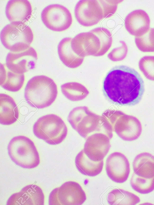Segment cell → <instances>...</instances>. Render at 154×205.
Wrapping results in <instances>:
<instances>
[{
    "instance_id": "obj_22",
    "label": "cell",
    "mask_w": 154,
    "mask_h": 205,
    "mask_svg": "<svg viewBox=\"0 0 154 205\" xmlns=\"http://www.w3.org/2000/svg\"><path fill=\"white\" fill-rule=\"evenodd\" d=\"M76 167L82 174L89 176H94L102 171L103 161H95L91 160L82 150L76 155L75 160Z\"/></svg>"
},
{
    "instance_id": "obj_11",
    "label": "cell",
    "mask_w": 154,
    "mask_h": 205,
    "mask_svg": "<svg viewBox=\"0 0 154 205\" xmlns=\"http://www.w3.org/2000/svg\"><path fill=\"white\" fill-rule=\"evenodd\" d=\"M42 21L50 29L56 32H62L71 26L72 20L69 11L59 4L50 5L42 10L41 14Z\"/></svg>"
},
{
    "instance_id": "obj_19",
    "label": "cell",
    "mask_w": 154,
    "mask_h": 205,
    "mask_svg": "<svg viewBox=\"0 0 154 205\" xmlns=\"http://www.w3.org/2000/svg\"><path fill=\"white\" fill-rule=\"evenodd\" d=\"M134 173L144 178L154 177V156L148 152H143L137 155L133 162Z\"/></svg>"
},
{
    "instance_id": "obj_8",
    "label": "cell",
    "mask_w": 154,
    "mask_h": 205,
    "mask_svg": "<svg viewBox=\"0 0 154 205\" xmlns=\"http://www.w3.org/2000/svg\"><path fill=\"white\" fill-rule=\"evenodd\" d=\"M102 116L112 131H115L122 139L126 141L137 139L142 131L141 124L136 117L120 111H106Z\"/></svg>"
},
{
    "instance_id": "obj_1",
    "label": "cell",
    "mask_w": 154,
    "mask_h": 205,
    "mask_svg": "<svg viewBox=\"0 0 154 205\" xmlns=\"http://www.w3.org/2000/svg\"><path fill=\"white\" fill-rule=\"evenodd\" d=\"M103 90L112 102L120 105H134L141 100L144 91L143 81L134 69L125 66L111 69L103 82Z\"/></svg>"
},
{
    "instance_id": "obj_16",
    "label": "cell",
    "mask_w": 154,
    "mask_h": 205,
    "mask_svg": "<svg viewBox=\"0 0 154 205\" xmlns=\"http://www.w3.org/2000/svg\"><path fill=\"white\" fill-rule=\"evenodd\" d=\"M126 29L131 35L135 37L141 36L149 29V17L144 11L136 10L129 13L125 20Z\"/></svg>"
},
{
    "instance_id": "obj_25",
    "label": "cell",
    "mask_w": 154,
    "mask_h": 205,
    "mask_svg": "<svg viewBox=\"0 0 154 205\" xmlns=\"http://www.w3.org/2000/svg\"><path fill=\"white\" fill-rule=\"evenodd\" d=\"M135 41L141 51L154 52V28H150L146 33L141 36L135 37Z\"/></svg>"
},
{
    "instance_id": "obj_7",
    "label": "cell",
    "mask_w": 154,
    "mask_h": 205,
    "mask_svg": "<svg viewBox=\"0 0 154 205\" xmlns=\"http://www.w3.org/2000/svg\"><path fill=\"white\" fill-rule=\"evenodd\" d=\"M33 131L36 137L51 145H57L62 142L68 131L63 120L53 114L40 118L34 124Z\"/></svg>"
},
{
    "instance_id": "obj_4",
    "label": "cell",
    "mask_w": 154,
    "mask_h": 205,
    "mask_svg": "<svg viewBox=\"0 0 154 205\" xmlns=\"http://www.w3.org/2000/svg\"><path fill=\"white\" fill-rule=\"evenodd\" d=\"M57 94V86L50 78L43 75L35 76L28 82L24 97L31 106L41 109L51 106Z\"/></svg>"
},
{
    "instance_id": "obj_26",
    "label": "cell",
    "mask_w": 154,
    "mask_h": 205,
    "mask_svg": "<svg viewBox=\"0 0 154 205\" xmlns=\"http://www.w3.org/2000/svg\"><path fill=\"white\" fill-rule=\"evenodd\" d=\"M140 69L148 79L154 81V56L141 58L138 63Z\"/></svg>"
},
{
    "instance_id": "obj_12",
    "label": "cell",
    "mask_w": 154,
    "mask_h": 205,
    "mask_svg": "<svg viewBox=\"0 0 154 205\" xmlns=\"http://www.w3.org/2000/svg\"><path fill=\"white\" fill-rule=\"evenodd\" d=\"M37 59L36 51L30 47L23 51L9 52L6 57L5 65L14 72L22 74L34 69Z\"/></svg>"
},
{
    "instance_id": "obj_10",
    "label": "cell",
    "mask_w": 154,
    "mask_h": 205,
    "mask_svg": "<svg viewBox=\"0 0 154 205\" xmlns=\"http://www.w3.org/2000/svg\"><path fill=\"white\" fill-rule=\"evenodd\" d=\"M86 199L85 193L79 183L68 181L52 191L49 203L51 205H80Z\"/></svg>"
},
{
    "instance_id": "obj_15",
    "label": "cell",
    "mask_w": 154,
    "mask_h": 205,
    "mask_svg": "<svg viewBox=\"0 0 154 205\" xmlns=\"http://www.w3.org/2000/svg\"><path fill=\"white\" fill-rule=\"evenodd\" d=\"M44 202V196L42 189L36 185H30L12 195L7 205H43Z\"/></svg>"
},
{
    "instance_id": "obj_18",
    "label": "cell",
    "mask_w": 154,
    "mask_h": 205,
    "mask_svg": "<svg viewBox=\"0 0 154 205\" xmlns=\"http://www.w3.org/2000/svg\"><path fill=\"white\" fill-rule=\"evenodd\" d=\"M19 116V111L15 101L9 95L0 94V122L4 125L15 122Z\"/></svg>"
},
{
    "instance_id": "obj_9",
    "label": "cell",
    "mask_w": 154,
    "mask_h": 205,
    "mask_svg": "<svg viewBox=\"0 0 154 205\" xmlns=\"http://www.w3.org/2000/svg\"><path fill=\"white\" fill-rule=\"evenodd\" d=\"M0 39L5 48L11 52H19L30 47L33 34L31 28L24 23H11L2 29Z\"/></svg>"
},
{
    "instance_id": "obj_14",
    "label": "cell",
    "mask_w": 154,
    "mask_h": 205,
    "mask_svg": "<svg viewBox=\"0 0 154 205\" xmlns=\"http://www.w3.org/2000/svg\"><path fill=\"white\" fill-rule=\"evenodd\" d=\"M110 139L108 136L102 133L90 135L87 138L85 144L84 153L92 161L103 160L111 147Z\"/></svg>"
},
{
    "instance_id": "obj_2",
    "label": "cell",
    "mask_w": 154,
    "mask_h": 205,
    "mask_svg": "<svg viewBox=\"0 0 154 205\" xmlns=\"http://www.w3.org/2000/svg\"><path fill=\"white\" fill-rule=\"evenodd\" d=\"M112 42V34L107 29L98 27L88 32L80 33L71 41V46L77 55L82 57L104 54L109 48Z\"/></svg>"
},
{
    "instance_id": "obj_5",
    "label": "cell",
    "mask_w": 154,
    "mask_h": 205,
    "mask_svg": "<svg viewBox=\"0 0 154 205\" xmlns=\"http://www.w3.org/2000/svg\"><path fill=\"white\" fill-rule=\"evenodd\" d=\"M68 120L72 127L82 137L86 138L97 133L111 136L106 121L102 116L94 113L85 107L74 109L69 113Z\"/></svg>"
},
{
    "instance_id": "obj_6",
    "label": "cell",
    "mask_w": 154,
    "mask_h": 205,
    "mask_svg": "<svg viewBox=\"0 0 154 205\" xmlns=\"http://www.w3.org/2000/svg\"><path fill=\"white\" fill-rule=\"evenodd\" d=\"M8 150L11 160L21 167L33 168L40 163L39 155L35 145L27 137L19 136L13 137L9 143Z\"/></svg>"
},
{
    "instance_id": "obj_24",
    "label": "cell",
    "mask_w": 154,
    "mask_h": 205,
    "mask_svg": "<svg viewBox=\"0 0 154 205\" xmlns=\"http://www.w3.org/2000/svg\"><path fill=\"white\" fill-rule=\"evenodd\" d=\"M131 186L136 191L142 194H147L154 190V177L147 179L133 173L130 180Z\"/></svg>"
},
{
    "instance_id": "obj_17",
    "label": "cell",
    "mask_w": 154,
    "mask_h": 205,
    "mask_svg": "<svg viewBox=\"0 0 154 205\" xmlns=\"http://www.w3.org/2000/svg\"><path fill=\"white\" fill-rule=\"evenodd\" d=\"M32 11L31 5L27 0H11L5 8L7 17L11 23H24L30 18Z\"/></svg>"
},
{
    "instance_id": "obj_21",
    "label": "cell",
    "mask_w": 154,
    "mask_h": 205,
    "mask_svg": "<svg viewBox=\"0 0 154 205\" xmlns=\"http://www.w3.org/2000/svg\"><path fill=\"white\" fill-rule=\"evenodd\" d=\"M72 38H65L59 42L58 46V52L59 58L66 66L75 68L80 65L83 58L77 55L73 50L71 46Z\"/></svg>"
},
{
    "instance_id": "obj_3",
    "label": "cell",
    "mask_w": 154,
    "mask_h": 205,
    "mask_svg": "<svg viewBox=\"0 0 154 205\" xmlns=\"http://www.w3.org/2000/svg\"><path fill=\"white\" fill-rule=\"evenodd\" d=\"M122 0H82L78 2L74 9L75 17L82 26H90L97 24L116 12L118 5Z\"/></svg>"
},
{
    "instance_id": "obj_20",
    "label": "cell",
    "mask_w": 154,
    "mask_h": 205,
    "mask_svg": "<svg viewBox=\"0 0 154 205\" xmlns=\"http://www.w3.org/2000/svg\"><path fill=\"white\" fill-rule=\"evenodd\" d=\"M25 81L23 74L14 72L1 63L0 85L5 90L13 92L18 91L22 87Z\"/></svg>"
},
{
    "instance_id": "obj_13",
    "label": "cell",
    "mask_w": 154,
    "mask_h": 205,
    "mask_svg": "<svg viewBox=\"0 0 154 205\" xmlns=\"http://www.w3.org/2000/svg\"><path fill=\"white\" fill-rule=\"evenodd\" d=\"M107 175L113 181L119 183L125 182L130 172V164L126 156L122 153L115 152L110 154L106 162Z\"/></svg>"
},
{
    "instance_id": "obj_23",
    "label": "cell",
    "mask_w": 154,
    "mask_h": 205,
    "mask_svg": "<svg viewBox=\"0 0 154 205\" xmlns=\"http://www.w3.org/2000/svg\"><path fill=\"white\" fill-rule=\"evenodd\" d=\"M107 200L110 205H134L139 203L140 199L133 193L122 189H115L107 195Z\"/></svg>"
}]
</instances>
